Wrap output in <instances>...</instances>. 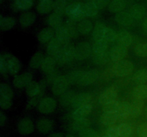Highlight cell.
<instances>
[{
	"label": "cell",
	"mask_w": 147,
	"mask_h": 137,
	"mask_svg": "<svg viewBox=\"0 0 147 137\" xmlns=\"http://www.w3.org/2000/svg\"><path fill=\"white\" fill-rule=\"evenodd\" d=\"M37 110L42 114H50L55 111L57 101L53 97L45 96L41 98L37 106Z\"/></svg>",
	"instance_id": "cell-9"
},
{
	"label": "cell",
	"mask_w": 147,
	"mask_h": 137,
	"mask_svg": "<svg viewBox=\"0 0 147 137\" xmlns=\"http://www.w3.org/2000/svg\"><path fill=\"white\" fill-rule=\"evenodd\" d=\"M110 1H127V0H110Z\"/></svg>",
	"instance_id": "cell-61"
},
{
	"label": "cell",
	"mask_w": 147,
	"mask_h": 137,
	"mask_svg": "<svg viewBox=\"0 0 147 137\" xmlns=\"http://www.w3.org/2000/svg\"><path fill=\"white\" fill-rule=\"evenodd\" d=\"M116 114H118L119 120L127 119L129 117H131L130 104H129V102L121 101Z\"/></svg>",
	"instance_id": "cell-40"
},
{
	"label": "cell",
	"mask_w": 147,
	"mask_h": 137,
	"mask_svg": "<svg viewBox=\"0 0 147 137\" xmlns=\"http://www.w3.org/2000/svg\"><path fill=\"white\" fill-rule=\"evenodd\" d=\"M135 40L134 34L129 30H122L118 33L116 44L129 48L133 44Z\"/></svg>",
	"instance_id": "cell-19"
},
{
	"label": "cell",
	"mask_w": 147,
	"mask_h": 137,
	"mask_svg": "<svg viewBox=\"0 0 147 137\" xmlns=\"http://www.w3.org/2000/svg\"><path fill=\"white\" fill-rule=\"evenodd\" d=\"M13 105V101L11 99H7V98L0 97V107L4 111H7L11 108Z\"/></svg>",
	"instance_id": "cell-51"
},
{
	"label": "cell",
	"mask_w": 147,
	"mask_h": 137,
	"mask_svg": "<svg viewBox=\"0 0 147 137\" xmlns=\"http://www.w3.org/2000/svg\"><path fill=\"white\" fill-rule=\"evenodd\" d=\"M55 58L59 64H68L73 60L76 59V47L70 44L63 45Z\"/></svg>",
	"instance_id": "cell-5"
},
{
	"label": "cell",
	"mask_w": 147,
	"mask_h": 137,
	"mask_svg": "<svg viewBox=\"0 0 147 137\" xmlns=\"http://www.w3.org/2000/svg\"><path fill=\"white\" fill-rule=\"evenodd\" d=\"M76 96V94H75L74 91L68 88L67 91H65L63 94H62L60 96V97H59V104L63 107H67L68 106H71Z\"/></svg>",
	"instance_id": "cell-29"
},
{
	"label": "cell",
	"mask_w": 147,
	"mask_h": 137,
	"mask_svg": "<svg viewBox=\"0 0 147 137\" xmlns=\"http://www.w3.org/2000/svg\"><path fill=\"white\" fill-rule=\"evenodd\" d=\"M129 104H130L131 117L136 118L142 114L144 108V101L133 99V101L129 102Z\"/></svg>",
	"instance_id": "cell-30"
},
{
	"label": "cell",
	"mask_w": 147,
	"mask_h": 137,
	"mask_svg": "<svg viewBox=\"0 0 147 137\" xmlns=\"http://www.w3.org/2000/svg\"><path fill=\"white\" fill-rule=\"evenodd\" d=\"M121 101L116 100L114 102L111 103V104H109L107 106H105L103 107V111H113V112H117L118 109H119V106Z\"/></svg>",
	"instance_id": "cell-50"
},
{
	"label": "cell",
	"mask_w": 147,
	"mask_h": 137,
	"mask_svg": "<svg viewBox=\"0 0 147 137\" xmlns=\"http://www.w3.org/2000/svg\"><path fill=\"white\" fill-rule=\"evenodd\" d=\"M91 35L93 41H103L109 44L116 43L118 38V33L103 22H98L94 26Z\"/></svg>",
	"instance_id": "cell-3"
},
{
	"label": "cell",
	"mask_w": 147,
	"mask_h": 137,
	"mask_svg": "<svg viewBox=\"0 0 147 137\" xmlns=\"http://www.w3.org/2000/svg\"><path fill=\"white\" fill-rule=\"evenodd\" d=\"M47 137H65V136L60 132H54L49 134Z\"/></svg>",
	"instance_id": "cell-59"
},
{
	"label": "cell",
	"mask_w": 147,
	"mask_h": 137,
	"mask_svg": "<svg viewBox=\"0 0 147 137\" xmlns=\"http://www.w3.org/2000/svg\"><path fill=\"white\" fill-rule=\"evenodd\" d=\"M0 97L7 99H13L14 91L9 84L6 83H1L0 84Z\"/></svg>",
	"instance_id": "cell-47"
},
{
	"label": "cell",
	"mask_w": 147,
	"mask_h": 137,
	"mask_svg": "<svg viewBox=\"0 0 147 137\" xmlns=\"http://www.w3.org/2000/svg\"><path fill=\"white\" fill-rule=\"evenodd\" d=\"M63 45L54 38L46 44V51L49 56L55 57L61 49Z\"/></svg>",
	"instance_id": "cell-34"
},
{
	"label": "cell",
	"mask_w": 147,
	"mask_h": 137,
	"mask_svg": "<svg viewBox=\"0 0 147 137\" xmlns=\"http://www.w3.org/2000/svg\"><path fill=\"white\" fill-rule=\"evenodd\" d=\"M32 73L30 71H25L21 74H17L14 76L12 80V85L14 88L17 89H22L26 88L29 84L33 81Z\"/></svg>",
	"instance_id": "cell-11"
},
{
	"label": "cell",
	"mask_w": 147,
	"mask_h": 137,
	"mask_svg": "<svg viewBox=\"0 0 147 137\" xmlns=\"http://www.w3.org/2000/svg\"><path fill=\"white\" fill-rule=\"evenodd\" d=\"M36 19L37 16L33 11H24L19 17V24L22 28H27L32 26L35 23Z\"/></svg>",
	"instance_id": "cell-21"
},
{
	"label": "cell",
	"mask_w": 147,
	"mask_h": 137,
	"mask_svg": "<svg viewBox=\"0 0 147 137\" xmlns=\"http://www.w3.org/2000/svg\"><path fill=\"white\" fill-rule=\"evenodd\" d=\"M60 74H58V73H57V71L55 70H54L52 72L48 73V74H45V81L47 84H49L51 85L55 81L56 78L58 77V76Z\"/></svg>",
	"instance_id": "cell-53"
},
{
	"label": "cell",
	"mask_w": 147,
	"mask_h": 137,
	"mask_svg": "<svg viewBox=\"0 0 147 137\" xmlns=\"http://www.w3.org/2000/svg\"><path fill=\"white\" fill-rule=\"evenodd\" d=\"M93 105L83 106L74 108V110H73V111L71 114L72 119L75 121V120L88 118V116L90 115V113L93 111Z\"/></svg>",
	"instance_id": "cell-23"
},
{
	"label": "cell",
	"mask_w": 147,
	"mask_h": 137,
	"mask_svg": "<svg viewBox=\"0 0 147 137\" xmlns=\"http://www.w3.org/2000/svg\"><path fill=\"white\" fill-rule=\"evenodd\" d=\"M45 56L41 52H36L33 54L29 61V67L32 69H38L41 68Z\"/></svg>",
	"instance_id": "cell-39"
},
{
	"label": "cell",
	"mask_w": 147,
	"mask_h": 137,
	"mask_svg": "<svg viewBox=\"0 0 147 137\" xmlns=\"http://www.w3.org/2000/svg\"><path fill=\"white\" fill-rule=\"evenodd\" d=\"M54 121L51 118L42 117L37 120L35 126L40 134H47L52 132L54 128Z\"/></svg>",
	"instance_id": "cell-18"
},
{
	"label": "cell",
	"mask_w": 147,
	"mask_h": 137,
	"mask_svg": "<svg viewBox=\"0 0 147 137\" xmlns=\"http://www.w3.org/2000/svg\"><path fill=\"white\" fill-rule=\"evenodd\" d=\"M42 98L40 97H32V98H28V100L26 104V108H32L34 107H37L39 102Z\"/></svg>",
	"instance_id": "cell-52"
},
{
	"label": "cell",
	"mask_w": 147,
	"mask_h": 137,
	"mask_svg": "<svg viewBox=\"0 0 147 137\" xmlns=\"http://www.w3.org/2000/svg\"><path fill=\"white\" fill-rule=\"evenodd\" d=\"M136 132L139 137H147V124H144L139 126L137 128Z\"/></svg>",
	"instance_id": "cell-54"
},
{
	"label": "cell",
	"mask_w": 147,
	"mask_h": 137,
	"mask_svg": "<svg viewBox=\"0 0 147 137\" xmlns=\"http://www.w3.org/2000/svg\"><path fill=\"white\" fill-rule=\"evenodd\" d=\"M65 137H76L73 134H67V135L65 136Z\"/></svg>",
	"instance_id": "cell-60"
},
{
	"label": "cell",
	"mask_w": 147,
	"mask_h": 137,
	"mask_svg": "<svg viewBox=\"0 0 147 137\" xmlns=\"http://www.w3.org/2000/svg\"><path fill=\"white\" fill-rule=\"evenodd\" d=\"M132 81L136 85L146 84L147 83V68H142L136 70L132 75Z\"/></svg>",
	"instance_id": "cell-31"
},
{
	"label": "cell",
	"mask_w": 147,
	"mask_h": 137,
	"mask_svg": "<svg viewBox=\"0 0 147 137\" xmlns=\"http://www.w3.org/2000/svg\"><path fill=\"white\" fill-rule=\"evenodd\" d=\"M94 26L93 22L88 19H84L78 22V30L80 35H88L93 31Z\"/></svg>",
	"instance_id": "cell-27"
},
{
	"label": "cell",
	"mask_w": 147,
	"mask_h": 137,
	"mask_svg": "<svg viewBox=\"0 0 147 137\" xmlns=\"http://www.w3.org/2000/svg\"><path fill=\"white\" fill-rule=\"evenodd\" d=\"M17 24L15 18L11 16H1L0 28L1 31H7L13 29Z\"/></svg>",
	"instance_id": "cell-28"
},
{
	"label": "cell",
	"mask_w": 147,
	"mask_h": 137,
	"mask_svg": "<svg viewBox=\"0 0 147 137\" xmlns=\"http://www.w3.org/2000/svg\"><path fill=\"white\" fill-rule=\"evenodd\" d=\"M93 55V45L88 41H81L76 46V59L85 61L91 58Z\"/></svg>",
	"instance_id": "cell-7"
},
{
	"label": "cell",
	"mask_w": 147,
	"mask_h": 137,
	"mask_svg": "<svg viewBox=\"0 0 147 137\" xmlns=\"http://www.w3.org/2000/svg\"><path fill=\"white\" fill-rule=\"evenodd\" d=\"M109 43L103 41H93V54H103L109 51Z\"/></svg>",
	"instance_id": "cell-45"
},
{
	"label": "cell",
	"mask_w": 147,
	"mask_h": 137,
	"mask_svg": "<svg viewBox=\"0 0 147 137\" xmlns=\"http://www.w3.org/2000/svg\"><path fill=\"white\" fill-rule=\"evenodd\" d=\"M67 6V0H54L53 5V12L63 16L65 13Z\"/></svg>",
	"instance_id": "cell-46"
},
{
	"label": "cell",
	"mask_w": 147,
	"mask_h": 137,
	"mask_svg": "<svg viewBox=\"0 0 147 137\" xmlns=\"http://www.w3.org/2000/svg\"><path fill=\"white\" fill-rule=\"evenodd\" d=\"M90 125V122L88 118H85V119H79L73 121L72 124V128L73 131L79 133L86 128H89Z\"/></svg>",
	"instance_id": "cell-44"
},
{
	"label": "cell",
	"mask_w": 147,
	"mask_h": 137,
	"mask_svg": "<svg viewBox=\"0 0 147 137\" xmlns=\"http://www.w3.org/2000/svg\"><path fill=\"white\" fill-rule=\"evenodd\" d=\"M127 10L137 24L142 23L146 17V9L144 6L140 3H134L130 4L127 7Z\"/></svg>",
	"instance_id": "cell-15"
},
{
	"label": "cell",
	"mask_w": 147,
	"mask_h": 137,
	"mask_svg": "<svg viewBox=\"0 0 147 137\" xmlns=\"http://www.w3.org/2000/svg\"><path fill=\"white\" fill-rule=\"evenodd\" d=\"M114 20L116 24L125 28L135 27L137 24L127 9L114 15Z\"/></svg>",
	"instance_id": "cell-10"
},
{
	"label": "cell",
	"mask_w": 147,
	"mask_h": 137,
	"mask_svg": "<svg viewBox=\"0 0 147 137\" xmlns=\"http://www.w3.org/2000/svg\"><path fill=\"white\" fill-rule=\"evenodd\" d=\"M91 59L93 63L97 66H104L111 61L109 57V51L103 54H93Z\"/></svg>",
	"instance_id": "cell-42"
},
{
	"label": "cell",
	"mask_w": 147,
	"mask_h": 137,
	"mask_svg": "<svg viewBox=\"0 0 147 137\" xmlns=\"http://www.w3.org/2000/svg\"><path fill=\"white\" fill-rule=\"evenodd\" d=\"M93 105V97L89 93H80L76 94L71 104L73 108H78L83 106Z\"/></svg>",
	"instance_id": "cell-17"
},
{
	"label": "cell",
	"mask_w": 147,
	"mask_h": 137,
	"mask_svg": "<svg viewBox=\"0 0 147 137\" xmlns=\"http://www.w3.org/2000/svg\"><path fill=\"white\" fill-rule=\"evenodd\" d=\"M33 0H14L13 9L15 11H27L32 7Z\"/></svg>",
	"instance_id": "cell-38"
},
{
	"label": "cell",
	"mask_w": 147,
	"mask_h": 137,
	"mask_svg": "<svg viewBox=\"0 0 147 137\" xmlns=\"http://www.w3.org/2000/svg\"><path fill=\"white\" fill-rule=\"evenodd\" d=\"M63 17L60 14L53 12L48 16L47 19V24L53 30L63 25Z\"/></svg>",
	"instance_id": "cell-32"
},
{
	"label": "cell",
	"mask_w": 147,
	"mask_h": 137,
	"mask_svg": "<svg viewBox=\"0 0 147 137\" xmlns=\"http://www.w3.org/2000/svg\"><path fill=\"white\" fill-rule=\"evenodd\" d=\"M135 55L141 58L147 57V41H141L136 44L134 49Z\"/></svg>",
	"instance_id": "cell-48"
},
{
	"label": "cell",
	"mask_w": 147,
	"mask_h": 137,
	"mask_svg": "<svg viewBox=\"0 0 147 137\" xmlns=\"http://www.w3.org/2000/svg\"><path fill=\"white\" fill-rule=\"evenodd\" d=\"M70 84L66 76L59 75L55 81L51 84V89L53 94L60 96L62 94L69 88Z\"/></svg>",
	"instance_id": "cell-14"
},
{
	"label": "cell",
	"mask_w": 147,
	"mask_h": 137,
	"mask_svg": "<svg viewBox=\"0 0 147 137\" xmlns=\"http://www.w3.org/2000/svg\"><path fill=\"white\" fill-rule=\"evenodd\" d=\"M101 137H110V136H108V135H106V134H105L104 136H101Z\"/></svg>",
	"instance_id": "cell-62"
},
{
	"label": "cell",
	"mask_w": 147,
	"mask_h": 137,
	"mask_svg": "<svg viewBox=\"0 0 147 137\" xmlns=\"http://www.w3.org/2000/svg\"><path fill=\"white\" fill-rule=\"evenodd\" d=\"M46 81H33L26 87V94L28 98L32 97H40L42 98L46 88Z\"/></svg>",
	"instance_id": "cell-8"
},
{
	"label": "cell",
	"mask_w": 147,
	"mask_h": 137,
	"mask_svg": "<svg viewBox=\"0 0 147 137\" xmlns=\"http://www.w3.org/2000/svg\"><path fill=\"white\" fill-rule=\"evenodd\" d=\"M54 32L55 39L57 41H59L62 45L63 46L70 44V41L72 39L64 24L54 29Z\"/></svg>",
	"instance_id": "cell-22"
},
{
	"label": "cell",
	"mask_w": 147,
	"mask_h": 137,
	"mask_svg": "<svg viewBox=\"0 0 147 137\" xmlns=\"http://www.w3.org/2000/svg\"><path fill=\"white\" fill-rule=\"evenodd\" d=\"M100 75L101 74H100L98 70L95 69V68L85 71L79 83V86H88L93 85L100 79Z\"/></svg>",
	"instance_id": "cell-13"
},
{
	"label": "cell",
	"mask_w": 147,
	"mask_h": 137,
	"mask_svg": "<svg viewBox=\"0 0 147 137\" xmlns=\"http://www.w3.org/2000/svg\"><path fill=\"white\" fill-rule=\"evenodd\" d=\"M132 98L134 100L143 101L147 99V84L136 85L131 92Z\"/></svg>",
	"instance_id": "cell-25"
},
{
	"label": "cell",
	"mask_w": 147,
	"mask_h": 137,
	"mask_svg": "<svg viewBox=\"0 0 147 137\" xmlns=\"http://www.w3.org/2000/svg\"><path fill=\"white\" fill-rule=\"evenodd\" d=\"M119 120L118 114L113 111H103L99 118L100 124L104 126H112Z\"/></svg>",
	"instance_id": "cell-20"
},
{
	"label": "cell",
	"mask_w": 147,
	"mask_h": 137,
	"mask_svg": "<svg viewBox=\"0 0 147 137\" xmlns=\"http://www.w3.org/2000/svg\"><path fill=\"white\" fill-rule=\"evenodd\" d=\"M106 135H108L110 137H119V134H118L117 127L116 126H112L109 127L107 130H106Z\"/></svg>",
	"instance_id": "cell-55"
},
{
	"label": "cell",
	"mask_w": 147,
	"mask_h": 137,
	"mask_svg": "<svg viewBox=\"0 0 147 137\" xmlns=\"http://www.w3.org/2000/svg\"><path fill=\"white\" fill-rule=\"evenodd\" d=\"M134 69V64L129 59H123L112 64L107 69L105 70L100 77L105 80L112 78H123L131 75Z\"/></svg>",
	"instance_id": "cell-1"
},
{
	"label": "cell",
	"mask_w": 147,
	"mask_h": 137,
	"mask_svg": "<svg viewBox=\"0 0 147 137\" xmlns=\"http://www.w3.org/2000/svg\"><path fill=\"white\" fill-rule=\"evenodd\" d=\"M128 54H129V48L116 44L113 46L109 51L111 61L112 63H115L126 59Z\"/></svg>",
	"instance_id": "cell-16"
},
{
	"label": "cell",
	"mask_w": 147,
	"mask_h": 137,
	"mask_svg": "<svg viewBox=\"0 0 147 137\" xmlns=\"http://www.w3.org/2000/svg\"><path fill=\"white\" fill-rule=\"evenodd\" d=\"M84 9H85V14H86V17L88 18H93L98 14L99 9L97 6L94 4L92 0H88L84 3Z\"/></svg>",
	"instance_id": "cell-41"
},
{
	"label": "cell",
	"mask_w": 147,
	"mask_h": 137,
	"mask_svg": "<svg viewBox=\"0 0 147 137\" xmlns=\"http://www.w3.org/2000/svg\"><path fill=\"white\" fill-rule=\"evenodd\" d=\"M22 68L21 61L18 57L9 52L0 56V72L1 76H17Z\"/></svg>",
	"instance_id": "cell-2"
},
{
	"label": "cell",
	"mask_w": 147,
	"mask_h": 137,
	"mask_svg": "<svg viewBox=\"0 0 147 137\" xmlns=\"http://www.w3.org/2000/svg\"><path fill=\"white\" fill-rule=\"evenodd\" d=\"M65 14H67L68 18L77 22L84 19L86 18V14H85L84 4L80 2L69 3L66 7Z\"/></svg>",
	"instance_id": "cell-4"
},
{
	"label": "cell",
	"mask_w": 147,
	"mask_h": 137,
	"mask_svg": "<svg viewBox=\"0 0 147 137\" xmlns=\"http://www.w3.org/2000/svg\"><path fill=\"white\" fill-rule=\"evenodd\" d=\"M64 26L67 29L69 34H70L71 39H76L78 37L79 34L78 30V22L71 19L70 18H67L66 21H65Z\"/></svg>",
	"instance_id": "cell-35"
},
{
	"label": "cell",
	"mask_w": 147,
	"mask_h": 137,
	"mask_svg": "<svg viewBox=\"0 0 147 137\" xmlns=\"http://www.w3.org/2000/svg\"><path fill=\"white\" fill-rule=\"evenodd\" d=\"M146 116H147V112H146Z\"/></svg>",
	"instance_id": "cell-64"
},
{
	"label": "cell",
	"mask_w": 147,
	"mask_h": 137,
	"mask_svg": "<svg viewBox=\"0 0 147 137\" xmlns=\"http://www.w3.org/2000/svg\"><path fill=\"white\" fill-rule=\"evenodd\" d=\"M119 91L117 87L111 86L100 93L98 97V103L102 106H105L118 100Z\"/></svg>",
	"instance_id": "cell-6"
},
{
	"label": "cell",
	"mask_w": 147,
	"mask_h": 137,
	"mask_svg": "<svg viewBox=\"0 0 147 137\" xmlns=\"http://www.w3.org/2000/svg\"><path fill=\"white\" fill-rule=\"evenodd\" d=\"M116 127L119 137H130L134 132L133 126L129 123H121Z\"/></svg>",
	"instance_id": "cell-36"
},
{
	"label": "cell",
	"mask_w": 147,
	"mask_h": 137,
	"mask_svg": "<svg viewBox=\"0 0 147 137\" xmlns=\"http://www.w3.org/2000/svg\"><path fill=\"white\" fill-rule=\"evenodd\" d=\"M7 121H8L7 116L2 111H0V126L1 127L4 126L5 124L7 123Z\"/></svg>",
	"instance_id": "cell-57"
},
{
	"label": "cell",
	"mask_w": 147,
	"mask_h": 137,
	"mask_svg": "<svg viewBox=\"0 0 147 137\" xmlns=\"http://www.w3.org/2000/svg\"><path fill=\"white\" fill-rule=\"evenodd\" d=\"M127 1H109L107 8L111 13L116 14H118V13L121 12V11H123V10L127 9L128 7Z\"/></svg>",
	"instance_id": "cell-33"
},
{
	"label": "cell",
	"mask_w": 147,
	"mask_h": 137,
	"mask_svg": "<svg viewBox=\"0 0 147 137\" xmlns=\"http://www.w3.org/2000/svg\"><path fill=\"white\" fill-rule=\"evenodd\" d=\"M57 63V62L55 57L49 55L45 56L44 60H43V62L42 64L40 69H41V71L43 73L47 74L55 70V67Z\"/></svg>",
	"instance_id": "cell-26"
},
{
	"label": "cell",
	"mask_w": 147,
	"mask_h": 137,
	"mask_svg": "<svg viewBox=\"0 0 147 137\" xmlns=\"http://www.w3.org/2000/svg\"><path fill=\"white\" fill-rule=\"evenodd\" d=\"M84 71L83 70H75L65 75L70 85H75V84L79 85V83Z\"/></svg>",
	"instance_id": "cell-43"
},
{
	"label": "cell",
	"mask_w": 147,
	"mask_h": 137,
	"mask_svg": "<svg viewBox=\"0 0 147 137\" xmlns=\"http://www.w3.org/2000/svg\"><path fill=\"white\" fill-rule=\"evenodd\" d=\"M17 131L22 136H27L32 134L34 131V122L29 117H22L17 123Z\"/></svg>",
	"instance_id": "cell-12"
},
{
	"label": "cell",
	"mask_w": 147,
	"mask_h": 137,
	"mask_svg": "<svg viewBox=\"0 0 147 137\" xmlns=\"http://www.w3.org/2000/svg\"><path fill=\"white\" fill-rule=\"evenodd\" d=\"M100 10L108 7L110 0H92Z\"/></svg>",
	"instance_id": "cell-56"
},
{
	"label": "cell",
	"mask_w": 147,
	"mask_h": 137,
	"mask_svg": "<svg viewBox=\"0 0 147 137\" xmlns=\"http://www.w3.org/2000/svg\"><path fill=\"white\" fill-rule=\"evenodd\" d=\"M53 0H40L37 5V11L39 14H47L53 9Z\"/></svg>",
	"instance_id": "cell-37"
},
{
	"label": "cell",
	"mask_w": 147,
	"mask_h": 137,
	"mask_svg": "<svg viewBox=\"0 0 147 137\" xmlns=\"http://www.w3.org/2000/svg\"><path fill=\"white\" fill-rule=\"evenodd\" d=\"M78 136L79 137H99L97 131L90 127L79 132Z\"/></svg>",
	"instance_id": "cell-49"
},
{
	"label": "cell",
	"mask_w": 147,
	"mask_h": 137,
	"mask_svg": "<svg viewBox=\"0 0 147 137\" xmlns=\"http://www.w3.org/2000/svg\"><path fill=\"white\" fill-rule=\"evenodd\" d=\"M54 38V30L50 27H45V28L42 29L37 34V39L40 44H47Z\"/></svg>",
	"instance_id": "cell-24"
},
{
	"label": "cell",
	"mask_w": 147,
	"mask_h": 137,
	"mask_svg": "<svg viewBox=\"0 0 147 137\" xmlns=\"http://www.w3.org/2000/svg\"><path fill=\"white\" fill-rule=\"evenodd\" d=\"M142 30L145 34H147V17L144 19V21L142 22Z\"/></svg>",
	"instance_id": "cell-58"
},
{
	"label": "cell",
	"mask_w": 147,
	"mask_h": 137,
	"mask_svg": "<svg viewBox=\"0 0 147 137\" xmlns=\"http://www.w3.org/2000/svg\"><path fill=\"white\" fill-rule=\"evenodd\" d=\"M0 1H1V2H2V1H4V0H0Z\"/></svg>",
	"instance_id": "cell-63"
}]
</instances>
